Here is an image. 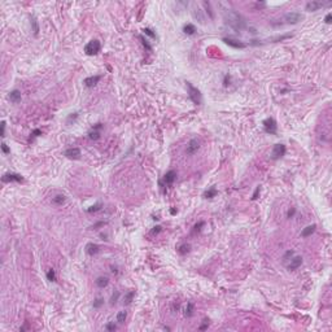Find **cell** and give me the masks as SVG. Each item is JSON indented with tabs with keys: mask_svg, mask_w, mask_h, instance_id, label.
Wrapping results in <instances>:
<instances>
[{
	"mask_svg": "<svg viewBox=\"0 0 332 332\" xmlns=\"http://www.w3.org/2000/svg\"><path fill=\"white\" fill-rule=\"evenodd\" d=\"M315 228H317V224H310V226L305 227V228L302 230V232H301V236H302V237H307V236H310L311 234H314Z\"/></svg>",
	"mask_w": 332,
	"mask_h": 332,
	"instance_id": "17",
	"label": "cell"
},
{
	"mask_svg": "<svg viewBox=\"0 0 332 332\" xmlns=\"http://www.w3.org/2000/svg\"><path fill=\"white\" fill-rule=\"evenodd\" d=\"M5 136V122L3 121L1 122V138H4Z\"/></svg>",
	"mask_w": 332,
	"mask_h": 332,
	"instance_id": "46",
	"label": "cell"
},
{
	"mask_svg": "<svg viewBox=\"0 0 332 332\" xmlns=\"http://www.w3.org/2000/svg\"><path fill=\"white\" fill-rule=\"evenodd\" d=\"M105 222H99V223H96V224H93L92 226V228H97V227H100V226H105Z\"/></svg>",
	"mask_w": 332,
	"mask_h": 332,
	"instance_id": "47",
	"label": "cell"
},
{
	"mask_svg": "<svg viewBox=\"0 0 332 332\" xmlns=\"http://www.w3.org/2000/svg\"><path fill=\"white\" fill-rule=\"evenodd\" d=\"M101 206H103V205H101L100 202H99V204H95V205H92V206H90V208L87 209V211H88V213H92V211H97V210H100V209H101Z\"/></svg>",
	"mask_w": 332,
	"mask_h": 332,
	"instance_id": "31",
	"label": "cell"
},
{
	"mask_svg": "<svg viewBox=\"0 0 332 332\" xmlns=\"http://www.w3.org/2000/svg\"><path fill=\"white\" fill-rule=\"evenodd\" d=\"M259 192H261V187H257L256 188V191H254V193H253V196H252V200H257L258 199V195H259Z\"/></svg>",
	"mask_w": 332,
	"mask_h": 332,
	"instance_id": "39",
	"label": "cell"
},
{
	"mask_svg": "<svg viewBox=\"0 0 332 332\" xmlns=\"http://www.w3.org/2000/svg\"><path fill=\"white\" fill-rule=\"evenodd\" d=\"M47 279L49 280V282H56V272H55V270H48V272H47Z\"/></svg>",
	"mask_w": 332,
	"mask_h": 332,
	"instance_id": "28",
	"label": "cell"
},
{
	"mask_svg": "<svg viewBox=\"0 0 332 332\" xmlns=\"http://www.w3.org/2000/svg\"><path fill=\"white\" fill-rule=\"evenodd\" d=\"M175 179H176V173L174 170H170V171H167V173L165 174L164 183L166 184V186H170V184H173L174 182H175Z\"/></svg>",
	"mask_w": 332,
	"mask_h": 332,
	"instance_id": "13",
	"label": "cell"
},
{
	"mask_svg": "<svg viewBox=\"0 0 332 332\" xmlns=\"http://www.w3.org/2000/svg\"><path fill=\"white\" fill-rule=\"evenodd\" d=\"M183 31H184V34H187V35H193V34L196 33V27H195V25H192V23H186V25L183 26Z\"/></svg>",
	"mask_w": 332,
	"mask_h": 332,
	"instance_id": "19",
	"label": "cell"
},
{
	"mask_svg": "<svg viewBox=\"0 0 332 332\" xmlns=\"http://www.w3.org/2000/svg\"><path fill=\"white\" fill-rule=\"evenodd\" d=\"M95 283L99 288H105V287H108V284H109V278L108 276H99Z\"/></svg>",
	"mask_w": 332,
	"mask_h": 332,
	"instance_id": "18",
	"label": "cell"
},
{
	"mask_svg": "<svg viewBox=\"0 0 332 332\" xmlns=\"http://www.w3.org/2000/svg\"><path fill=\"white\" fill-rule=\"evenodd\" d=\"M101 49V44L99 40L96 39H92L84 45V52L87 56H93V55H97Z\"/></svg>",
	"mask_w": 332,
	"mask_h": 332,
	"instance_id": "3",
	"label": "cell"
},
{
	"mask_svg": "<svg viewBox=\"0 0 332 332\" xmlns=\"http://www.w3.org/2000/svg\"><path fill=\"white\" fill-rule=\"evenodd\" d=\"M1 180L4 182V183H10V182H17V183H20V182H23V176L21 175V174L7 173V174L3 175Z\"/></svg>",
	"mask_w": 332,
	"mask_h": 332,
	"instance_id": "7",
	"label": "cell"
},
{
	"mask_svg": "<svg viewBox=\"0 0 332 332\" xmlns=\"http://www.w3.org/2000/svg\"><path fill=\"white\" fill-rule=\"evenodd\" d=\"M293 254H294V252H293V250H288L287 253L284 254V257H283V261H287V259H288V257H292V256H293Z\"/></svg>",
	"mask_w": 332,
	"mask_h": 332,
	"instance_id": "41",
	"label": "cell"
},
{
	"mask_svg": "<svg viewBox=\"0 0 332 332\" xmlns=\"http://www.w3.org/2000/svg\"><path fill=\"white\" fill-rule=\"evenodd\" d=\"M65 201H66V197L64 195H56L53 197V204H56V205H62Z\"/></svg>",
	"mask_w": 332,
	"mask_h": 332,
	"instance_id": "24",
	"label": "cell"
},
{
	"mask_svg": "<svg viewBox=\"0 0 332 332\" xmlns=\"http://www.w3.org/2000/svg\"><path fill=\"white\" fill-rule=\"evenodd\" d=\"M143 33L145 34V35H148V36H151V38H153V39H156V38H157L156 33H153V30H152V29H149V27L143 29Z\"/></svg>",
	"mask_w": 332,
	"mask_h": 332,
	"instance_id": "29",
	"label": "cell"
},
{
	"mask_svg": "<svg viewBox=\"0 0 332 332\" xmlns=\"http://www.w3.org/2000/svg\"><path fill=\"white\" fill-rule=\"evenodd\" d=\"M331 3L328 1V3H324V1H309L306 4V10L307 12H315V10H318V9H320V8H323V7H327V5H330Z\"/></svg>",
	"mask_w": 332,
	"mask_h": 332,
	"instance_id": "8",
	"label": "cell"
},
{
	"mask_svg": "<svg viewBox=\"0 0 332 332\" xmlns=\"http://www.w3.org/2000/svg\"><path fill=\"white\" fill-rule=\"evenodd\" d=\"M208 326H209V320H208V319H204V324H202V326H200V330H201V331L206 330V328H208Z\"/></svg>",
	"mask_w": 332,
	"mask_h": 332,
	"instance_id": "43",
	"label": "cell"
},
{
	"mask_svg": "<svg viewBox=\"0 0 332 332\" xmlns=\"http://www.w3.org/2000/svg\"><path fill=\"white\" fill-rule=\"evenodd\" d=\"M116 328H117V327H116V324H114V323H108V324H106V330H108V331H114Z\"/></svg>",
	"mask_w": 332,
	"mask_h": 332,
	"instance_id": "42",
	"label": "cell"
},
{
	"mask_svg": "<svg viewBox=\"0 0 332 332\" xmlns=\"http://www.w3.org/2000/svg\"><path fill=\"white\" fill-rule=\"evenodd\" d=\"M139 38H140L141 43H143V45H144V47L147 48V49H148V51H152V47H151V44H149V43H148V40H147V39H144V36H141V35H140V36H139Z\"/></svg>",
	"mask_w": 332,
	"mask_h": 332,
	"instance_id": "33",
	"label": "cell"
},
{
	"mask_svg": "<svg viewBox=\"0 0 332 332\" xmlns=\"http://www.w3.org/2000/svg\"><path fill=\"white\" fill-rule=\"evenodd\" d=\"M302 18H304V16H302L301 13H298V12H289V13H285V14H284L283 21H284L285 23H292V25H294V23H298Z\"/></svg>",
	"mask_w": 332,
	"mask_h": 332,
	"instance_id": "5",
	"label": "cell"
},
{
	"mask_svg": "<svg viewBox=\"0 0 332 332\" xmlns=\"http://www.w3.org/2000/svg\"><path fill=\"white\" fill-rule=\"evenodd\" d=\"M224 20H226V23H228V25L231 26L232 29H235L236 31H241V30H244V29L248 27L247 20H245L241 14L235 12L234 9L224 10Z\"/></svg>",
	"mask_w": 332,
	"mask_h": 332,
	"instance_id": "1",
	"label": "cell"
},
{
	"mask_svg": "<svg viewBox=\"0 0 332 332\" xmlns=\"http://www.w3.org/2000/svg\"><path fill=\"white\" fill-rule=\"evenodd\" d=\"M8 97H9V100L12 101V103L17 104L21 101V92L18 90H13L9 92V95H8Z\"/></svg>",
	"mask_w": 332,
	"mask_h": 332,
	"instance_id": "16",
	"label": "cell"
},
{
	"mask_svg": "<svg viewBox=\"0 0 332 332\" xmlns=\"http://www.w3.org/2000/svg\"><path fill=\"white\" fill-rule=\"evenodd\" d=\"M65 154L68 158H71V160H78L79 157H81V149L79 148H69V149H66L65 151Z\"/></svg>",
	"mask_w": 332,
	"mask_h": 332,
	"instance_id": "11",
	"label": "cell"
},
{
	"mask_svg": "<svg viewBox=\"0 0 332 332\" xmlns=\"http://www.w3.org/2000/svg\"><path fill=\"white\" fill-rule=\"evenodd\" d=\"M186 87H187V92H188V97L192 100V103L196 104V105H200L201 101H202L200 90H197V88L195 87V86H192L189 82H186Z\"/></svg>",
	"mask_w": 332,
	"mask_h": 332,
	"instance_id": "2",
	"label": "cell"
},
{
	"mask_svg": "<svg viewBox=\"0 0 332 332\" xmlns=\"http://www.w3.org/2000/svg\"><path fill=\"white\" fill-rule=\"evenodd\" d=\"M199 148H200V141L197 140V139H191V140L188 141V145H187L186 153L191 156V154L196 153V152L199 151Z\"/></svg>",
	"mask_w": 332,
	"mask_h": 332,
	"instance_id": "9",
	"label": "cell"
},
{
	"mask_svg": "<svg viewBox=\"0 0 332 332\" xmlns=\"http://www.w3.org/2000/svg\"><path fill=\"white\" fill-rule=\"evenodd\" d=\"M126 318H127V313H126V311H119L118 314H117V322L122 324V323H125Z\"/></svg>",
	"mask_w": 332,
	"mask_h": 332,
	"instance_id": "27",
	"label": "cell"
},
{
	"mask_svg": "<svg viewBox=\"0 0 332 332\" xmlns=\"http://www.w3.org/2000/svg\"><path fill=\"white\" fill-rule=\"evenodd\" d=\"M331 20H332V14H331V13H328V14H327V16H326V18H324V22H326V23H328V25H330V23L332 22V21H331Z\"/></svg>",
	"mask_w": 332,
	"mask_h": 332,
	"instance_id": "44",
	"label": "cell"
},
{
	"mask_svg": "<svg viewBox=\"0 0 332 332\" xmlns=\"http://www.w3.org/2000/svg\"><path fill=\"white\" fill-rule=\"evenodd\" d=\"M223 42L226 43L227 45H230V47H232V48H236V49H243V48L247 47V44H245V43L239 42V40H236V39L224 38V39H223Z\"/></svg>",
	"mask_w": 332,
	"mask_h": 332,
	"instance_id": "10",
	"label": "cell"
},
{
	"mask_svg": "<svg viewBox=\"0 0 332 332\" xmlns=\"http://www.w3.org/2000/svg\"><path fill=\"white\" fill-rule=\"evenodd\" d=\"M301 265H302V257L296 256L291 259L289 265H288V270H296V269H298Z\"/></svg>",
	"mask_w": 332,
	"mask_h": 332,
	"instance_id": "14",
	"label": "cell"
},
{
	"mask_svg": "<svg viewBox=\"0 0 332 332\" xmlns=\"http://www.w3.org/2000/svg\"><path fill=\"white\" fill-rule=\"evenodd\" d=\"M100 128H103V123H96L95 126H93V130H100Z\"/></svg>",
	"mask_w": 332,
	"mask_h": 332,
	"instance_id": "48",
	"label": "cell"
},
{
	"mask_svg": "<svg viewBox=\"0 0 332 332\" xmlns=\"http://www.w3.org/2000/svg\"><path fill=\"white\" fill-rule=\"evenodd\" d=\"M134 296H135V292H134V291H130V292H127V293L125 294V301H123V302H125L126 305L131 304V301H132Z\"/></svg>",
	"mask_w": 332,
	"mask_h": 332,
	"instance_id": "25",
	"label": "cell"
},
{
	"mask_svg": "<svg viewBox=\"0 0 332 332\" xmlns=\"http://www.w3.org/2000/svg\"><path fill=\"white\" fill-rule=\"evenodd\" d=\"M193 315V304L192 302H188L186 306V309H184V317L189 318Z\"/></svg>",
	"mask_w": 332,
	"mask_h": 332,
	"instance_id": "22",
	"label": "cell"
},
{
	"mask_svg": "<svg viewBox=\"0 0 332 332\" xmlns=\"http://www.w3.org/2000/svg\"><path fill=\"white\" fill-rule=\"evenodd\" d=\"M42 135V130H39V128H35V130L31 132V138H38V136Z\"/></svg>",
	"mask_w": 332,
	"mask_h": 332,
	"instance_id": "38",
	"label": "cell"
},
{
	"mask_svg": "<svg viewBox=\"0 0 332 332\" xmlns=\"http://www.w3.org/2000/svg\"><path fill=\"white\" fill-rule=\"evenodd\" d=\"M77 118H78V113H71L70 116L68 117V119H66V123H68V125H70V122H71V121L74 122V121H75Z\"/></svg>",
	"mask_w": 332,
	"mask_h": 332,
	"instance_id": "34",
	"label": "cell"
},
{
	"mask_svg": "<svg viewBox=\"0 0 332 332\" xmlns=\"http://www.w3.org/2000/svg\"><path fill=\"white\" fill-rule=\"evenodd\" d=\"M193 17L196 18L199 22H201V23L205 22V17H204V14H202L201 9H199V8H195L193 9Z\"/></svg>",
	"mask_w": 332,
	"mask_h": 332,
	"instance_id": "20",
	"label": "cell"
},
{
	"mask_svg": "<svg viewBox=\"0 0 332 332\" xmlns=\"http://www.w3.org/2000/svg\"><path fill=\"white\" fill-rule=\"evenodd\" d=\"M1 151H3V153H4V154H9L10 153L9 147H8L5 143H1Z\"/></svg>",
	"mask_w": 332,
	"mask_h": 332,
	"instance_id": "36",
	"label": "cell"
},
{
	"mask_svg": "<svg viewBox=\"0 0 332 332\" xmlns=\"http://www.w3.org/2000/svg\"><path fill=\"white\" fill-rule=\"evenodd\" d=\"M170 213L171 214H176V210H175V209H170Z\"/></svg>",
	"mask_w": 332,
	"mask_h": 332,
	"instance_id": "50",
	"label": "cell"
},
{
	"mask_svg": "<svg viewBox=\"0 0 332 332\" xmlns=\"http://www.w3.org/2000/svg\"><path fill=\"white\" fill-rule=\"evenodd\" d=\"M262 125H263V128L265 131H266L267 134H270V135H275L278 131V125H276V121H275L274 118H266L263 122H262Z\"/></svg>",
	"mask_w": 332,
	"mask_h": 332,
	"instance_id": "4",
	"label": "cell"
},
{
	"mask_svg": "<svg viewBox=\"0 0 332 332\" xmlns=\"http://www.w3.org/2000/svg\"><path fill=\"white\" fill-rule=\"evenodd\" d=\"M161 231H162V227L161 226H156V227H153V230L151 231V234L152 235H157V234H160Z\"/></svg>",
	"mask_w": 332,
	"mask_h": 332,
	"instance_id": "37",
	"label": "cell"
},
{
	"mask_svg": "<svg viewBox=\"0 0 332 332\" xmlns=\"http://www.w3.org/2000/svg\"><path fill=\"white\" fill-rule=\"evenodd\" d=\"M191 250V245L189 244H182L178 247V253L179 254H187Z\"/></svg>",
	"mask_w": 332,
	"mask_h": 332,
	"instance_id": "23",
	"label": "cell"
},
{
	"mask_svg": "<svg viewBox=\"0 0 332 332\" xmlns=\"http://www.w3.org/2000/svg\"><path fill=\"white\" fill-rule=\"evenodd\" d=\"M217 193H218V191L215 189V187H211V188H209L208 191L204 192V197L205 199H213V197L217 196Z\"/></svg>",
	"mask_w": 332,
	"mask_h": 332,
	"instance_id": "21",
	"label": "cell"
},
{
	"mask_svg": "<svg viewBox=\"0 0 332 332\" xmlns=\"http://www.w3.org/2000/svg\"><path fill=\"white\" fill-rule=\"evenodd\" d=\"M294 213H296V209L292 208L291 210H288V218H292V217L294 215Z\"/></svg>",
	"mask_w": 332,
	"mask_h": 332,
	"instance_id": "45",
	"label": "cell"
},
{
	"mask_svg": "<svg viewBox=\"0 0 332 332\" xmlns=\"http://www.w3.org/2000/svg\"><path fill=\"white\" fill-rule=\"evenodd\" d=\"M99 250H100V247H99L97 244L88 243V244L86 245V252H87V254H90V256H95V254H97Z\"/></svg>",
	"mask_w": 332,
	"mask_h": 332,
	"instance_id": "15",
	"label": "cell"
},
{
	"mask_svg": "<svg viewBox=\"0 0 332 332\" xmlns=\"http://www.w3.org/2000/svg\"><path fill=\"white\" fill-rule=\"evenodd\" d=\"M204 5H205V7H206V8H209V7H210V4H209V3H204ZM208 12H209V14H210V18H213V13H211V10L209 9Z\"/></svg>",
	"mask_w": 332,
	"mask_h": 332,
	"instance_id": "49",
	"label": "cell"
},
{
	"mask_svg": "<svg viewBox=\"0 0 332 332\" xmlns=\"http://www.w3.org/2000/svg\"><path fill=\"white\" fill-rule=\"evenodd\" d=\"M101 79V75H91V77H87V78L83 81V83H84L86 87H93V86H96V83H97Z\"/></svg>",
	"mask_w": 332,
	"mask_h": 332,
	"instance_id": "12",
	"label": "cell"
},
{
	"mask_svg": "<svg viewBox=\"0 0 332 332\" xmlns=\"http://www.w3.org/2000/svg\"><path fill=\"white\" fill-rule=\"evenodd\" d=\"M88 138L91 139V140H97V139H100V131L97 130H92L88 132Z\"/></svg>",
	"mask_w": 332,
	"mask_h": 332,
	"instance_id": "26",
	"label": "cell"
},
{
	"mask_svg": "<svg viewBox=\"0 0 332 332\" xmlns=\"http://www.w3.org/2000/svg\"><path fill=\"white\" fill-rule=\"evenodd\" d=\"M103 304H104V298H96L95 302H93V307L97 309V307H100Z\"/></svg>",
	"mask_w": 332,
	"mask_h": 332,
	"instance_id": "35",
	"label": "cell"
},
{
	"mask_svg": "<svg viewBox=\"0 0 332 332\" xmlns=\"http://www.w3.org/2000/svg\"><path fill=\"white\" fill-rule=\"evenodd\" d=\"M31 25H33V30H34V34H38V31H39V27H38V22H36V20L35 18H31Z\"/></svg>",
	"mask_w": 332,
	"mask_h": 332,
	"instance_id": "32",
	"label": "cell"
},
{
	"mask_svg": "<svg viewBox=\"0 0 332 332\" xmlns=\"http://www.w3.org/2000/svg\"><path fill=\"white\" fill-rule=\"evenodd\" d=\"M285 151H287V148H285L284 144H275L272 151H271V160L282 158V157L285 154Z\"/></svg>",
	"mask_w": 332,
	"mask_h": 332,
	"instance_id": "6",
	"label": "cell"
},
{
	"mask_svg": "<svg viewBox=\"0 0 332 332\" xmlns=\"http://www.w3.org/2000/svg\"><path fill=\"white\" fill-rule=\"evenodd\" d=\"M119 296H121V293H119V292H118V291H116V292H114V293H113V294H112V298H110V304H112V305H114V304H116V302H117V301H118Z\"/></svg>",
	"mask_w": 332,
	"mask_h": 332,
	"instance_id": "30",
	"label": "cell"
},
{
	"mask_svg": "<svg viewBox=\"0 0 332 332\" xmlns=\"http://www.w3.org/2000/svg\"><path fill=\"white\" fill-rule=\"evenodd\" d=\"M204 224H205L204 222H202V221H200V222H199V223H197V224H195V227H193V228H195V231H200V230H201V227L204 226Z\"/></svg>",
	"mask_w": 332,
	"mask_h": 332,
	"instance_id": "40",
	"label": "cell"
}]
</instances>
